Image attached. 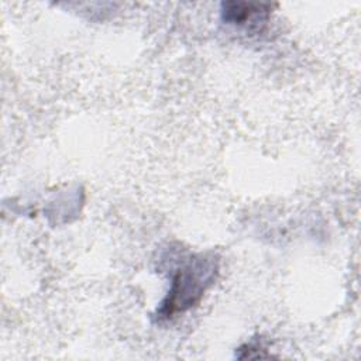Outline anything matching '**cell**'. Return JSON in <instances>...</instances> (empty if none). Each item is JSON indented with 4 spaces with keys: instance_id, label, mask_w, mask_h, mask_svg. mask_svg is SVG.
Masks as SVG:
<instances>
[{
    "instance_id": "6da1fadb",
    "label": "cell",
    "mask_w": 361,
    "mask_h": 361,
    "mask_svg": "<svg viewBox=\"0 0 361 361\" xmlns=\"http://www.w3.org/2000/svg\"><path fill=\"white\" fill-rule=\"evenodd\" d=\"M219 265L214 257L193 255L172 276L168 296L158 310L159 317H171L196 305L204 290L213 283Z\"/></svg>"
},
{
    "instance_id": "7a4b0ae2",
    "label": "cell",
    "mask_w": 361,
    "mask_h": 361,
    "mask_svg": "<svg viewBox=\"0 0 361 361\" xmlns=\"http://www.w3.org/2000/svg\"><path fill=\"white\" fill-rule=\"evenodd\" d=\"M271 4L262 3H247V1H226L221 4L223 20L228 24L244 25L251 23L258 27L264 23L271 11Z\"/></svg>"
}]
</instances>
